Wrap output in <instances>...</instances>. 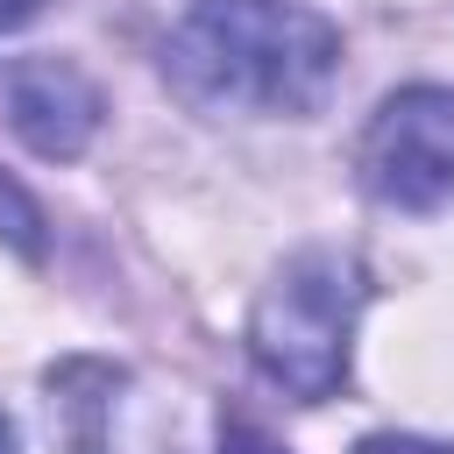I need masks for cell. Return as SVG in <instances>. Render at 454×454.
Here are the masks:
<instances>
[{"mask_svg":"<svg viewBox=\"0 0 454 454\" xmlns=\"http://www.w3.org/2000/svg\"><path fill=\"white\" fill-rule=\"evenodd\" d=\"M163 78L199 114H312L340 78V28L305 0H192Z\"/></svg>","mask_w":454,"mask_h":454,"instance_id":"1","label":"cell"},{"mask_svg":"<svg viewBox=\"0 0 454 454\" xmlns=\"http://www.w3.org/2000/svg\"><path fill=\"white\" fill-rule=\"evenodd\" d=\"M369 305V270L348 248H298L284 255V270L262 284L255 312H248V355L255 369L291 390L298 404H319L348 383L355 362V326Z\"/></svg>","mask_w":454,"mask_h":454,"instance_id":"2","label":"cell"},{"mask_svg":"<svg viewBox=\"0 0 454 454\" xmlns=\"http://www.w3.org/2000/svg\"><path fill=\"white\" fill-rule=\"evenodd\" d=\"M362 192L390 213L454 206V85H404L362 128Z\"/></svg>","mask_w":454,"mask_h":454,"instance_id":"3","label":"cell"},{"mask_svg":"<svg viewBox=\"0 0 454 454\" xmlns=\"http://www.w3.org/2000/svg\"><path fill=\"white\" fill-rule=\"evenodd\" d=\"M7 121L35 156H78L99 135V85L71 57H21L0 78Z\"/></svg>","mask_w":454,"mask_h":454,"instance_id":"4","label":"cell"},{"mask_svg":"<svg viewBox=\"0 0 454 454\" xmlns=\"http://www.w3.org/2000/svg\"><path fill=\"white\" fill-rule=\"evenodd\" d=\"M0 234H7L21 255H43V206H35L14 177H0Z\"/></svg>","mask_w":454,"mask_h":454,"instance_id":"5","label":"cell"},{"mask_svg":"<svg viewBox=\"0 0 454 454\" xmlns=\"http://www.w3.org/2000/svg\"><path fill=\"white\" fill-rule=\"evenodd\" d=\"M220 454H284L255 419H241V411H220Z\"/></svg>","mask_w":454,"mask_h":454,"instance_id":"6","label":"cell"},{"mask_svg":"<svg viewBox=\"0 0 454 454\" xmlns=\"http://www.w3.org/2000/svg\"><path fill=\"white\" fill-rule=\"evenodd\" d=\"M355 454H454L447 440H419V433H369Z\"/></svg>","mask_w":454,"mask_h":454,"instance_id":"7","label":"cell"},{"mask_svg":"<svg viewBox=\"0 0 454 454\" xmlns=\"http://www.w3.org/2000/svg\"><path fill=\"white\" fill-rule=\"evenodd\" d=\"M43 14V0H0V35H14L21 21H35Z\"/></svg>","mask_w":454,"mask_h":454,"instance_id":"8","label":"cell"},{"mask_svg":"<svg viewBox=\"0 0 454 454\" xmlns=\"http://www.w3.org/2000/svg\"><path fill=\"white\" fill-rule=\"evenodd\" d=\"M0 454H14V433H7V419H0Z\"/></svg>","mask_w":454,"mask_h":454,"instance_id":"9","label":"cell"}]
</instances>
